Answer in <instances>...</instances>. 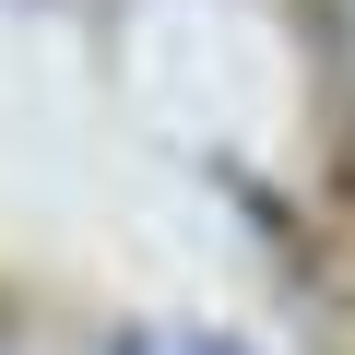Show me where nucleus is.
<instances>
[{
    "label": "nucleus",
    "instance_id": "obj_1",
    "mask_svg": "<svg viewBox=\"0 0 355 355\" xmlns=\"http://www.w3.org/2000/svg\"><path fill=\"white\" fill-rule=\"evenodd\" d=\"M130 355H225V343H130Z\"/></svg>",
    "mask_w": 355,
    "mask_h": 355
}]
</instances>
